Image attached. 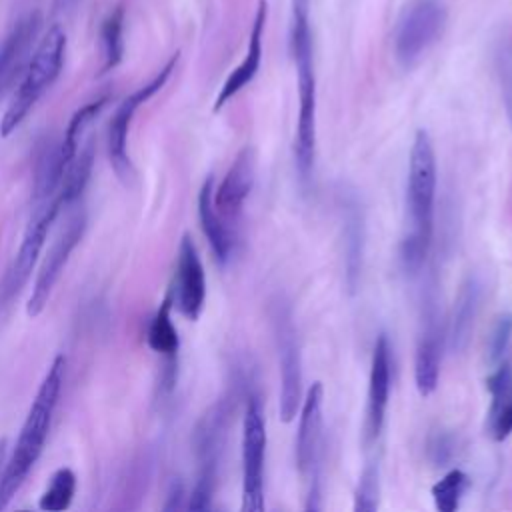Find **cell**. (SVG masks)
I'll list each match as a JSON object with an SVG mask.
<instances>
[{
	"label": "cell",
	"mask_w": 512,
	"mask_h": 512,
	"mask_svg": "<svg viewBox=\"0 0 512 512\" xmlns=\"http://www.w3.org/2000/svg\"><path fill=\"white\" fill-rule=\"evenodd\" d=\"M322 400H324V388L322 382H314L304 398L302 410H300V422L296 432V466L302 476H310V492L306 510H318L320 504V444H322Z\"/></svg>",
	"instance_id": "cell-11"
},
{
	"label": "cell",
	"mask_w": 512,
	"mask_h": 512,
	"mask_svg": "<svg viewBox=\"0 0 512 512\" xmlns=\"http://www.w3.org/2000/svg\"><path fill=\"white\" fill-rule=\"evenodd\" d=\"M444 24L446 8L438 0H414L406 6L394 34V52L398 62L402 66L414 64L440 36Z\"/></svg>",
	"instance_id": "cell-9"
},
{
	"label": "cell",
	"mask_w": 512,
	"mask_h": 512,
	"mask_svg": "<svg viewBox=\"0 0 512 512\" xmlns=\"http://www.w3.org/2000/svg\"><path fill=\"white\" fill-rule=\"evenodd\" d=\"M486 386L492 396L486 430L496 442H502L512 434V364L502 362L486 380Z\"/></svg>",
	"instance_id": "cell-19"
},
{
	"label": "cell",
	"mask_w": 512,
	"mask_h": 512,
	"mask_svg": "<svg viewBox=\"0 0 512 512\" xmlns=\"http://www.w3.org/2000/svg\"><path fill=\"white\" fill-rule=\"evenodd\" d=\"M390 392V344L386 334L376 338L370 364V382H368V402H366V438L374 442L384 426L386 406Z\"/></svg>",
	"instance_id": "cell-16"
},
{
	"label": "cell",
	"mask_w": 512,
	"mask_h": 512,
	"mask_svg": "<svg viewBox=\"0 0 512 512\" xmlns=\"http://www.w3.org/2000/svg\"><path fill=\"white\" fill-rule=\"evenodd\" d=\"M64 52H66V34L58 26H54L38 42L34 54L26 64L22 82L16 88L0 120L2 138H8L26 120V116L42 98V94L54 84L64 64Z\"/></svg>",
	"instance_id": "cell-4"
},
{
	"label": "cell",
	"mask_w": 512,
	"mask_h": 512,
	"mask_svg": "<svg viewBox=\"0 0 512 512\" xmlns=\"http://www.w3.org/2000/svg\"><path fill=\"white\" fill-rule=\"evenodd\" d=\"M198 218L204 236L220 264H226L234 252V236L214 206V178L208 176L198 192Z\"/></svg>",
	"instance_id": "cell-20"
},
{
	"label": "cell",
	"mask_w": 512,
	"mask_h": 512,
	"mask_svg": "<svg viewBox=\"0 0 512 512\" xmlns=\"http://www.w3.org/2000/svg\"><path fill=\"white\" fill-rule=\"evenodd\" d=\"M184 496H186V490H184V482L180 478H174L168 486V492H166V502H164V510H180L184 508Z\"/></svg>",
	"instance_id": "cell-33"
},
{
	"label": "cell",
	"mask_w": 512,
	"mask_h": 512,
	"mask_svg": "<svg viewBox=\"0 0 512 512\" xmlns=\"http://www.w3.org/2000/svg\"><path fill=\"white\" fill-rule=\"evenodd\" d=\"M64 374H66V356L58 354L52 360L48 372L44 374L38 386V392L30 404L20 436L16 440L14 452L0 478V510H4L10 504V500L16 496V492L22 488L24 480L28 478L30 470L34 468V464L38 462L44 450L50 424L58 406V398L62 392Z\"/></svg>",
	"instance_id": "cell-2"
},
{
	"label": "cell",
	"mask_w": 512,
	"mask_h": 512,
	"mask_svg": "<svg viewBox=\"0 0 512 512\" xmlns=\"http://www.w3.org/2000/svg\"><path fill=\"white\" fill-rule=\"evenodd\" d=\"M494 60H496V74L500 82L504 110L512 126V38H502L498 42Z\"/></svg>",
	"instance_id": "cell-30"
},
{
	"label": "cell",
	"mask_w": 512,
	"mask_h": 512,
	"mask_svg": "<svg viewBox=\"0 0 512 512\" xmlns=\"http://www.w3.org/2000/svg\"><path fill=\"white\" fill-rule=\"evenodd\" d=\"M290 48L298 74V120L294 136V158L302 180H308L316 154V74L312 56L310 16H292Z\"/></svg>",
	"instance_id": "cell-3"
},
{
	"label": "cell",
	"mask_w": 512,
	"mask_h": 512,
	"mask_svg": "<svg viewBox=\"0 0 512 512\" xmlns=\"http://www.w3.org/2000/svg\"><path fill=\"white\" fill-rule=\"evenodd\" d=\"M436 302H428L422 316V330L414 356V380L422 396H430L438 386L442 358V322Z\"/></svg>",
	"instance_id": "cell-13"
},
{
	"label": "cell",
	"mask_w": 512,
	"mask_h": 512,
	"mask_svg": "<svg viewBox=\"0 0 512 512\" xmlns=\"http://www.w3.org/2000/svg\"><path fill=\"white\" fill-rule=\"evenodd\" d=\"M256 172V154L252 146H244L224 174L218 188H214V206L224 220H234L252 190Z\"/></svg>",
	"instance_id": "cell-15"
},
{
	"label": "cell",
	"mask_w": 512,
	"mask_h": 512,
	"mask_svg": "<svg viewBox=\"0 0 512 512\" xmlns=\"http://www.w3.org/2000/svg\"><path fill=\"white\" fill-rule=\"evenodd\" d=\"M292 16H310V0H292Z\"/></svg>",
	"instance_id": "cell-34"
},
{
	"label": "cell",
	"mask_w": 512,
	"mask_h": 512,
	"mask_svg": "<svg viewBox=\"0 0 512 512\" xmlns=\"http://www.w3.org/2000/svg\"><path fill=\"white\" fill-rule=\"evenodd\" d=\"M456 438L448 430H434L426 440V456L434 466H444L454 456Z\"/></svg>",
	"instance_id": "cell-31"
},
{
	"label": "cell",
	"mask_w": 512,
	"mask_h": 512,
	"mask_svg": "<svg viewBox=\"0 0 512 512\" xmlns=\"http://www.w3.org/2000/svg\"><path fill=\"white\" fill-rule=\"evenodd\" d=\"M6 448V440H0V466H2V460H4V450Z\"/></svg>",
	"instance_id": "cell-36"
},
{
	"label": "cell",
	"mask_w": 512,
	"mask_h": 512,
	"mask_svg": "<svg viewBox=\"0 0 512 512\" xmlns=\"http://www.w3.org/2000/svg\"><path fill=\"white\" fill-rule=\"evenodd\" d=\"M66 164L60 156V142L48 138L38 154L34 168V186H32V206L50 204L60 188Z\"/></svg>",
	"instance_id": "cell-22"
},
{
	"label": "cell",
	"mask_w": 512,
	"mask_h": 512,
	"mask_svg": "<svg viewBox=\"0 0 512 512\" xmlns=\"http://www.w3.org/2000/svg\"><path fill=\"white\" fill-rule=\"evenodd\" d=\"M380 504V470L378 464L370 462L364 466L356 494H354V510L356 512H374Z\"/></svg>",
	"instance_id": "cell-29"
},
{
	"label": "cell",
	"mask_w": 512,
	"mask_h": 512,
	"mask_svg": "<svg viewBox=\"0 0 512 512\" xmlns=\"http://www.w3.org/2000/svg\"><path fill=\"white\" fill-rule=\"evenodd\" d=\"M62 210L64 208H62L58 194L50 204L32 206V214H30L28 226L24 230V236L20 240V246L0 280V308L10 304L14 300V296H18V292L28 282V278L38 262L40 250L46 242L48 230Z\"/></svg>",
	"instance_id": "cell-6"
},
{
	"label": "cell",
	"mask_w": 512,
	"mask_h": 512,
	"mask_svg": "<svg viewBox=\"0 0 512 512\" xmlns=\"http://www.w3.org/2000/svg\"><path fill=\"white\" fill-rule=\"evenodd\" d=\"M436 154L426 130H418L410 150L406 180L408 230L400 242V264L410 276L418 274L428 258L434 228Z\"/></svg>",
	"instance_id": "cell-1"
},
{
	"label": "cell",
	"mask_w": 512,
	"mask_h": 512,
	"mask_svg": "<svg viewBox=\"0 0 512 512\" xmlns=\"http://www.w3.org/2000/svg\"><path fill=\"white\" fill-rule=\"evenodd\" d=\"M40 26L42 16L38 10H34L26 14L22 20H18V24L0 44V98L14 86L16 78L24 74Z\"/></svg>",
	"instance_id": "cell-14"
},
{
	"label": "cell",
	"mask_w": 512,
	"mask_h": 512,
	"mask_svg": "<svg viewBox=\"0 0 512 512\" xmlns=\"http://www.w3.org/2000/svg\"><path fill=\"white\" fill-rule=\"evenodd\" d=\"M480 298H482V284L478 276H468L454 302V312H452V332H450V344L454 352H464L474 330V322L478 316L480 308Z\"/></svg>",
	"instance_id": "cell-21"
},
{
	"label": "cell",
	"mask_w": 512,
	"mask_h": 512,
	"mask_svg": "<svg viewBox=\"0 0 512 512\" xmlns=\"http://www.w3.org/2000/svg\"><path fill=\"white\" fill-rule=\"evenodd\" d=\"M342 234H344V278L350 292H356L364 258V212L354 192H340Z\"/></svg>",
	"instance_id": "cell-17"
},
{
	"label": "cell",
	"mask_w": 512,
	"mask_h": 512,
	"mask_svg": "<svg viewBox=\"0 0 512 512\" xmlns=\"http://www.w3.org/2000/svg\"><path fill=\"white\" fill-rule=\"evenodd\" d=\"M84 232H86V212L82 208H78V210H74V214H70L66 224L60 228V232L52 240L48 254L36 274L32 294L26 304V314L30 318L40 316L42 310L46 308V304L52 296V290H54L60 274L64 272V266H66L72 250L80 244Z\"/></svg>",
	"instance_id": "cell-10"
},
{
	"label": "cell",
	"mask_w": 512,
	"mask_h": 512,
	"mask_svg": "<svg viewBox=\"0 0 512 512\" xmlns=\"http://www.w3.org/2000/svg\"><path fill=\"white\" fill-rule=\"evenodd\" d=\"M178 62V54H174L164 68L150 80L146 82L142 88H138L136 92H132L130 96H126L118 108L114 110L110 124H108V158H110V166L114 168L116 176L126 184L132 186L136 180V170L132 164V158L128 154V130H130V122L136 114V110L150 100L156 92H160V88L166 84V80L170 78L174 66Z\"/></svg>",
	"instance_id": "cell-7"
},
{
	"label": "cell",
	"mask_w": 512,
	"mask_h": 512,
	"mask_svg": "<svg viewBox=\"0 0 512 512\" xmlns=\"http://www.w3.org/2000/svg\"><path fill=\"white\" fill-rule=\"evenodd\" d=\"M122 30H124V12L118 8L112 14H108V18L102 22V30H100L102 52H104L102 70H110L120 64V60L124 56Z\"/></svg>",
	"instance_id": "cell-28"
},
{
	"label": "cell",
	"mask_w": 512,
	"mask_h": 512,
	"mask_svg": "<svg viewBox=\"0 0 512 512\" xmlns=\"http://www.w3.org/2000/svg\"><path fill=\"white\" fill-rule=\"evenodd\" d=\"M92 164H94V144L88 142L82 150L76 152V156L70 160V164L64 170V176L58 188V198L62 202V208H68L76 200H80L90 180Z\"/></svg>",
	"instance_id": "cell-24"
},
{
	"label": "cell",
	"mask_w": 512,
	"mask_h": 512,
	"mask_svg": "<svg viewBox=\"0 0 512 512\" xmlns=\"http://www.w3.org/2000/svg\"><path fill=\"white\" fill-rule=\"evenodd\" d=\"M172 304H174V298H172V292H168L148 326V346L154 352L162 354L166 360H178V348H180L178 330L170 318Z\"/></svg>",
	"instance_id": "cell-23"
},
{
	"label": "cell",
	"mask_w": 512,
	"mask_h": 512,
	"mask_svg": "<svg viewBox=\"0 0 512 512\" xmlns=\"http://www.w3.org/2000/svg\"><path fill=\"white\" fill-rule=\"evenodd\" d=\"M270 320L274 330V342L278 350L280 366V418L290 422L300 406L302 392V360L298 330L294 326V314L284 298H274L270 304Z\"/></svg>",
	"instance_id": "cell-5"
},
{
	"label": "cell",
	"mask_w": 512,
	"mask_h": 512,
	"mask_svg": "<svg viewBox=\"0 0 512 512\" xmlns=\"http://www.w3.org/2000/svg\"><path fill=\"white\" fill-rule=\"evenodd\" d=\"M266 426L258 396H250L242 422V510H264Z\"/></svg>",
	"instance_id": "cell-8"
},
{
	"label": "cell",
	"mask_w": 512,
	"mask_h": 512,
	"mask_svg": "<svg viewBox=\"0 0 512 512\" xmlns=\"http://www.w3.org/2000/svg\"><path fill=\"white\" fill-rule=\"evenodd\" d=\"M76 492V474L70 468H58L52 478L48 488L40 496V510L46 512H60L66 510L72 504Z\"/></svg>",
	"instance_id": "cell-26"
},
{
	"label": "cell",
	"mask_w": 512,
	"mask_h": 512,
	"mask_svg": "<svg viewBox=\"0 0 512 512\" xmlns=\"http://www.w3.org/2000/svg\"><path fill=\"white\" fill-rule=\"evenodd\" d=\"M470 486V478L462 470H450L432 486L434 506L440 512H454Z\"/></svg>",
	"instance_id": "cell-27"
},
{
	"label": "cell",
	"mask_w": 512,
	"mask_h": 512,
	"mask_svg": "<svg viewBox=\"0 0 512 512\" xmlns=\"http://www.w3.org/2000/svg\"><path fill=\"white\" fill-rule=\"evenodd\" d=\"M512 338V316L510 314H502L498 316L492 334L488 338V360L490 362H500L508 350Z\"/></svg>",
	"instance_id": "cell-32"
},
{
	"label": "cell",
	"mask_w": 512,
	"mask_h": 512,
	"mask_svg": "<svg viewBox=\"0 0 512 512\" xmlns=\"http://www.w3.org/2000/svg\"><path fill=\"white\" fill-rule=\"evenodd\" d=\"M170 292L178 310L188 320H198L206 300V276L200 254L190 234H184L180 240L174 288Z\"/></svg>",
	"instance_id": "cell-12"
},
{
	"label": "cell",
	"mask_w": 512,
	"mask_h": 512,
	"mask_svg": "<svg viewBox=\"0 0 512 512\" xmlns=\"http://www.w3.org/2000/svg\"><path fill=\"white\" fill-rule=\"evenodd\" d=\"M266 2L260 0L258 8H256V16H254V24H252V32H250V42H248V50L246 56L242 58V62L232 70V74L226 78L224 86L220 88L216 102H214V112H218L230 98H234L246 84L252 82V78L256 76L258 68H260V60H262V34H264V24H266Z\"/></svg>",
	"instance_id": "cell-18"
},
{
	"label": "cell",
	"mask_w": 512,
	"mask_h": 512,
	"mask_svg": "<svg viewBox=\"0 0 512 512\" xmlns=\"http://www.w3.org/2000/svg\"><path fill=\"white\" fill-rule=\"evenodd\" d=\"M78 0H56V10H68L70 6H74Z\"/></svg>",
	"instance_id": "cell-35"
},
{
	"label": "cell",
	"mask_w": 512,
	"mask_h": 512,
	"mask_svg": "<svg viewBox=\"0 0 512 512\" xmlns=\"http://www.w3.org/2000/svg\"><path fill=\"white\" fill-rule=\"evenodd\" d=\"M108 98H98L94 102H88L86 106L78 108L74 112V116L70 118L68 126H66V132H64V138L60 140V156L64 160V164L68 166L70 160L76 156L78 152V144H80V138L86 130V126L100 114V110L104 108Z\"/></svg>",
	"instance_id": "cell-25"
}]
</instances>
